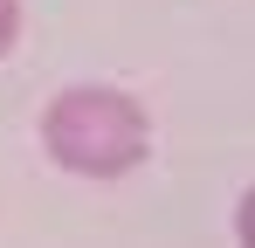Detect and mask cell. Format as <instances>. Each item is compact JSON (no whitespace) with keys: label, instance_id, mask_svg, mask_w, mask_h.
I'll use <instances>...</instances> for the list:
<instances>
[{"label":"cell","instance_id":"6da1fadb","mask_svg":"<svg viewBox=\"0 0 255 248\" xmlns=\"http://www.w3.org/2000/svg\"><path fill=\"white\" fill-rule=\"evenodd\" d=\"M42 131H48V152L69 172H83V179H118L152 145L145 111L131 97H118V90H69V97H55Z\"/></svg>","mask_w":255,"mask_h":248},{"label":"cell","instance_id":"7a4b0ae2","mask_svg":"<svg viewBox=\"0 0 255 248\" xmlns=\"http://www.w3.org/2000/svg\"><path fill=\"white\" fill-rule=\"evenodd\" d=\"M14 35H21V7H14V0H0V55L14 48Z\"/></svg>","mask_w":255,"mask_h":248}]
</instances>
